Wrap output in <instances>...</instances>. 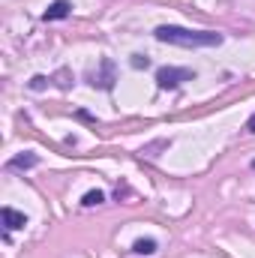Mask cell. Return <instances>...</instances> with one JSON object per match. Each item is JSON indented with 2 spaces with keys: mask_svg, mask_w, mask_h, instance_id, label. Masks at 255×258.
Instances as JSON below:
<instances>
[{
  "mask_svg": "<svg viewBox=\"0 0 255 258\" xmlns=\"http://www.w3.org/2000/svg\"><path fill=\"white\" fill-rule=\"evenodd\" d=\"M48 87V78L45 75H33L30 78V90H45Z\"/></svg>",
  "mask_w": 255,
  "mask_h": 258,
  "instance_id": "10",
  "label": "cell"
},
{
  "mask_svg": "<svg viewBox=\"0 0 255 258\" xmlns=\"http://www.w3.org/2000/svg\"><path fill=\"white\" fill-rule=\"evenodd\" d=\"M102 201H105V192H102V189H90V192H84V198H81L84 207H96V204H102Z\"/></svg>",
  "mask_w": 255,
  "mask_h": 258,
  "instance_id": "9",
  "label": "cell"
},
{
  "mask_svg": "<svg viewBox=\"0 0 255 258\" xmlns=\"http://www.w3.org/2000/svg\"><path fill=\"white\" fill-rule=\"evenodd\" d=\"M54 78H57V84H60V87H69V72H66V69H60Z\"/></svg>",
  "mask_w": 255,
  "mask_h": 258,
  "instance_id": "12",
  "label": "cell"
},
{
  "mask_svg": "<svg viewBox=\"0 0 255 258\" xmlns=\"http://www.w3.org/2000/svg\"><path fill=\"white\" fill-rule=\"evenodd\" d=\"M36 165H39V156L36 153H18V156H12L6 162L9 171H27V168H36Z\"/></svg>",
  "mask_w": 255,
  "mask_h": 258,
  "instance_id": "4",
  "label": "cell"
},
{
  "mask_svg": "<svg viewBox=\"0 0 255 258\" xmlns=\"http://www.w3.org/2000/svg\"><path fill=\"white\" fill-rule=\"evenodd\" d=\"M168 147H171V141L168 138H159L153 144H144L141 147V156H159V150H168Z\"/></svg>",
  "mask_w": 255,
  "mask_h": 258,
  "instance_id": "8",
  "label": "cell"
},
{
  "mask_svg": "<svg viewBox=\"0 0 255 258\" xmlns=\"http://www.w3.org/2000/svg\"><path fill=\"white\" fill-rule=\"evenodd\" d=\"M114 81H117V66L111 57H102L99 66L90 72V87H99V90H111L114 87Z\"/></svg>",
  "mask_w": 255,
  "mask_h": 258,
  "instance_id": "3",
  "label": "cell"
},
{
  "mask_svg": "<svg viewBox=\"0 0 255 258\" xmlns=\"http://www.w3.org/2000/svg\"><path fill=\"white\" fill-rule=\"evenodd\" d=\"M132 252H135V255H153V252H156V240H153V237H141V240L132 243Z\"/></svg>",
  "mask_w": 255,
  "mask_h": 258,
  "instance_id": "7",
  "label": "cell"
},
{
  "mask_svg": "<svg viewBox=\"0 0 255 258\" xmlns=\"http://www.w3.org/2000/svg\"><path fill=\"white\" fill-rule=\"evenodd\" d=\"M69 9H72V3H69V0H54V3L42 12V18H45V21H60V18L69 15Z\"/></svg>",
  "mask_w": 255,
  "mask_h": 258,
  "instance_id": "6",
  "label": "cell"
},
{
  "mask_svg": "<svg viewBox=\"0 0 255 258\" xmlns=\"http://www.w3.org/2000/svg\"><path fill=\"white\" fill-rule=\"evenodd\" d=\"M0 216H3V228H6V231H15V228H24V225H27V216L18 213L15 207H3Z\"/></svg>",
  "mask_w": 255,
  "mask_h": 258,
  "instance_id": "5",
  "label": "cell"
},
{
  "mask_svg": "<svg viewBox=\"0 0 255 258\" xmlns=\"http://www.w3.org/2000/svg\"><path fill=\"white\" fill-rule=\"evenodd\" d=\"M195 78V72L186 69V66H162V69H156V87L159 90H174V87H180L183 81H192Z\"/></svg>",
  "mask_w": 255,
  "mask_h": 258,
  "instance_id": "2",
  "label": "cell"
},
{
  "mask_svg": "<svg viewBox=\"0 0 255 258\" xmlns=\"http://www.w3.org/2000/svg\"><path fill=\"white\" fill-rule=\"evenodd\" d=\"M159 42L168 45H180V48H213L222 45V33L216 30H189V27H177V24H162L153 33Z\"/></svg>",
  "mask_w": 255,
  "mask_h": 258,
  "instance_id": "1",
  "label": "cell"
},
{
  "mask_svg": "<svg viewBox=\"0 0 255 258\" xmlns=\"http://www.w3.org/2000/svg\"><path fill=\"white\" fill-rule=\"evenodd\" d=\"M246 132H255V114L249 117V120H246Z\"/></svg>",
  "mask_w": 255,
  "mask_h": 258,
  "instance_id": "13",
  "label": "cell"
},
{
  "mask_svg": "<svg viewBox=\"0 0 255 258\" xmlns=\"http://www.w3.org/2000/svg\"><path fill=\"white\" fill-rule=\"evenodd\" d=\"M132 66H135V69H147V66H150V60H147L144 54H132Z\"/></svg>",
  "mask_w": 255,
  "mask_h": 258,
  "instance_id": "11",
  "label": "cell"
}]
</instances>
